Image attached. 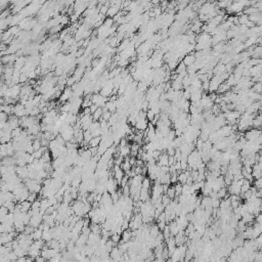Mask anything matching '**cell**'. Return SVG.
I'll list each match as a JSON object with an SVG mask.
<instances>
[{
  "mask_svg": "<svg viewBox=\"0 0 262 262\" xmlns=\"http://www.w3.org/2000/svg\"><path fill=\"white\" fill-rule=\"evenodd\" d=\"M196 60H197L196 54H195L194 52H191V53L187 54V56H184L183 60H182V63H183L187 67H191L196 63Z\"/></svg>",
  "mask_w": 262,
  "mask_h": 262,
  "instance_id": "ba28073f",
  "label": "cell"
},
{
  "mask_svg": "<svg viewBox=\"0 0 262 262\" xmlns=\"http://www.w3.org/2000/svg\"><path fill=\"white\" fill-rule=\"evenodd\" d=\"M130 44V40L129 39H124V40H122V42H120V44H119L118 46V52L120 53L122 52L124 49H126V47L128 46V45Z\"/></svg>",
  "mask_w": 262,
  "mask_h": 262,
  "instance_id": "603a6c76",
  "label": "cell"
},
{
  "mask_svg": "<svg viewBox=\"0 0 262 262\" xmlns=\"http://www.w3.org/2000/svg\"><path fill=\"white\" fill-rule=\"evenodd\" d=\"M157 163L160 166H169V155L168 154H161V156L158 159Z\"/></svg>",
  "mask_w": 262,
  "mask_h": 262,
  "instance_id": "4fadbf2b",
  "label": "cell"
},
{
  "mask_svg": "<svg viewBox=\"0 0 262 262\" xmlns=\"http://www.w3.org/2000/svg\"><path fill=\"white\" fill-rule=\"evenodd\" d=\"M110 239H111L115 244H119V243L121 242L122 237H121V234H119V233H113Z\"/></svg>",
  "mask_w": 262,
  "mask_h": 262,
  "instance_id": "4316f807",
  "label": "cell"
},
{
  "mask_svg": "<svg viewBox=\"0 0 262 262\" xmlns=\"http://www.w3.org/2000/svg\"><path fill=\"white\" fill-rule=\"evenodd\" d=\"M203 89H197V90H193L191 92V98L190 100H191V102H200L203 97Z\"/></svg>",
  "mask_w": 262,
  "mask_h": 262,
  "instance_id": "8fae6325",
  "label": "cell"
},
{
  "mask_svg": "<svg viewBox=\"0 0 262 262\" xmlns=\"http://www.w3.org/2000/svg\"><path fill=\"white\" fill-rule=\"evenodd\" d=\"M38 195H39V194H37V193H30L29 197H28V201H29V202L33 203L34 201H36V200L38 199V197H37Z\"/></svg>",
  "mask_w": 262,
  "mask_h": 262,
  "instance_id": "d6a6232c",
  "label": "cell"
},
{
  "mask_svg": "<svg viewBox=\"0 0 262 262\" xmlns=\"http://www.w3.org/2000/svg\"><path fill=\"white\" fill-rule=\"evenodd\" d=\"M141 188H144V190H151L152 188V180L151 178L147 177V176H144V179H142V182H141Z\"/></svg>",
  "mask_w": 262,
  "mask_h": 262,
  "instance_id": "e0dca14e",
  "label": "cell"
},
{
  "mask_svg": "<svg viewBox=\"0 0 262 262\" xmlns=\"http://www.w3.org/2000/svg\"><path fill=\"white\" fill-rule=\"evenodd\" d=\"M103 112H105V111H103V108H97L96 111L92 114L93 120L94 121H100V120H102Z\"/></svg>",
  "mask_w": 262,
  "mask_h": 262,
  "instance_id": "ac0fdd59",
  "label": "cell"
},
{
  "mask_svg": "<svg viewBox=\"0 0 262 262\" xmlns=\"http://www.w3.org/2000/svg\"><path fill=\"white\" fill-rule=\"evenodd\" d=\"M93 117L92 115H83L81 114L80 116V122H81V127L84 131L88 130L90 127V125L93 123Z\"/></svg>",
  "mask_w": 262,
  "mask_h": 262,
  "instance_id": "3957f363",
  "label": "cell"
},
{
  "mask_svg": "<svg viewBox=\"0 0 262 262\" xmlns=\"http://www.w3.org/2000/svg\"><path fill=\"white\" fill-rule=\"evenodd\" d=\"M262 133V130L260 128H250L244 133V136L247 141H257L258 137Z\"/></svg>",
  "mask_w": 262,
  "mask_h": 262,
  "instance_id": "6da1fadb",
  "label": "cell"
},
{
  "mask_svg": "<svg viewBox=\"0 0 262 262\" xmlns=\"http://www.w3.org/2000/svg\"><path fill=\"white\" fill-rule=\"evenodd\" d=\"M121 237H122V242H129V241L132 240V230L130 229V228H128V229H125L123 230V233H122L121 234Z\"/></svg>",
  "mask_w": 262,
  "mask_h": 262,
  "instance_id": "5bb4252c",
  "label": "cell"
},
{
  "mask_svg": "<svg viewBox=\"0 0 262 262\" xmlns=\"http://www.w3.org/2000/svg\"><path fill=\"white\" fill-rule=\"evenodd\" d=\"M212 72L214 73V75H221V74H223V73L226 72V67H225L224 64L219 63L214 67V69L212 70Z\"/></svg>",
  "mask_w": 262,
  "mask_h": 262,
  "instance_id": "7c38bea8",
  "label": "cell"
},
{
  "mask_svg": "<svg viewBox=\"0 0 262 262\" xmlns=\"http://www.w3.org/2000/svg\"><path fill=\"white\" fill-rule=\"evenodd\" d=\"M98 224H99V223H91V224H90L91 233H99V234H102V226H99Z\"/></svg>",
  "mask_w": 262,
  "mask_h": 262,
  "instance_id": "d4e9b609",
  "label": "cell"
},
{
  "mask_svg": "<svg viewBox=\"0 0 262 262\" xmlns=\"http://www.w3.org/2000/svg\"><path fill=\"white\" fill-rule=\"evenodd\" d=\"M160 233H161V229L157 224H153L152 226H150V233H151L152 237H157L159 236Z\"/></svg>",
  "mask_w": 262,
  "mask_h": 262,
  "instance_id": "2e32d148",
  "label": "cell"
},
{
  "mask_svg": "<svg viewBox=\"0 0 262 262\" xmlns=\"http://www.w3.org/2000/svg\"><path fill=\"white\" fill-rule=\"evenodd\" d=\"M175 187V191H176V197L180 196V195L182 194V184L180 183V182H177V183L173 184Z\"/></svg>",
  "mask_w": 262,
  "mask_h": 262,
  "instance_id": "f1b7e54d",
  "label": "cell"
},
{
  "mask_svg": "<svg viewBox=\"0 0 262 262\" xmlns=\"http://www.w3.org/2000/svg\"><path fill=\"white\" fill-rule=\"evenodd\" d=\"M151 199V195H150V190H144V188H141V201L142 202H145V201Z\"/></svg>",
  "mask_w": 262,
  "mask_h": 262,
  "instance_id": "d6986e66",
  "label": "cell"
},
{
  "mask_svg": "<svg viewBox=\"0 0 262 262\" xmlns=\"http://www.w3.org/2000/svg\"><path fill=\"white\" fill-rule=\"evenodd\" d=\"M42 234H43V230L41 228H35V230L31 233V236L33 237V240H41L42 239Z\"/></svg>",
  "mask_w": 262,
  "mask_h": 262,
  "instance_id": "44dd1931",
  "label": "cell"
},
{
  "mask_svg": "<svg viewBox=\"0 0 262 262\" xmlns=\"http://www.w3.org/2000/svg\"><path fill=\"white\" fill-rule=\"evenodd\" d=\"M166 195H167V196H168L171 200H174L175 198H177V197H176V191H175L174 185H173V184L170 185V187H168V190H167V191H166Z\"/></svg>",
  "mask_w": 262,
  "mask_h": 262,
  "instance_id": "7402d4cb",
  "label": "cell"
},
{
  "mask_svg": "<svg viewBox=\"0 0 262 262\" xmlns=\"http://www.w3.org/2000/svg\"><path fill=\"white\" fill-rule=\"evenodd\" d=\"M91 99H92V102L94 105H96L98 108H105L106 102H108V100H109L108 97L103 96L100 92L94 93L92 97H91Z\"/></svg>",
  "mask_w": 262,
  "mask_h": 262,
  "instance_id": "7a4b0ae2",
  "label": "cell"
},
{
  "mask_svg": "<svg viewBox=\"0 0 262 262\" xmlns=\"http://www.w3.org/2000/svg\"><path fill=\"white\" fill-rule=\"evenodd\" d=\"M217 196L219 199H224V198H227L228 197V191H227V187H224L220 188L218 191H217Z\"/></svg>",
  "mask_w": 262,
  "mask_h": 262,
  "instance_id": "cb8c5ba5",
  "label": "cell"
},
{
  "mask_svg": "<svg viewBox=\"0 0 262 262\" xmlns=\"http://www.w3.org/2000/svg\"><path fill=\"white\" fill-rule=\"evenodd\" d=\"M17 53H14V54H5V56H2V57H1L2 65H11V64H14V62L17 60Z\"/></svg>",
  "mask_w": 262,
  "mask_h": 262,
  "instance_id": "52a82bcc",
  "label": "cell"
},
{
  "mask_svg": "<svg viewBox=\"0 0 262 262\" xmlns=\"http://www.w3.org/2000/svg\"><path fill=\"white\" fill-rule=\"evenodd\" d=\"M157 225L159 226V228L161 229V231H162L164 228H165L166 225H167V222H166V221H157Z\"/></svg>",
  "mask_w": 262,
  "mask_h": 262,
  "instance_id": "d590c367",
  "label": "cell"
},
{
  "mask_svg": "<svg viewBox=\"0 0 262 262\" xmlns=\"http://www.w3.org/2000/svg\"><path fill=\"white\" fill-rule=\"evenodd\" d=\"M73 95H74V91H73L72 87H69V86L65 87V89L63 90V92L60 96V102L64 103V102H69V100L72 98Z\"/></svg>",
  "mask_w": 262,
  "mask_h": 262,
  "instance_id": "277c9868",
  "label": "cell"
},
{
  "mask_svg": "<svg viewBox=\"0 0 262 262\" xmlns=\"http://www.w3.org/2000/svg\"><path fill=\"white\" fill-rule=\"evenodd\" d=\"M71 22V17H68V16H63V19H62V25L63 26H66Z\"/></svg>",
  "mask_w": 262,
  "mask_h": 262,
  "instance_id": "836d02e7",
  "label": "cell"
},
{
  "mask_svg": "<svg viewBox=\"0 0 262 262\" xmlns=\"http://www.w3.org/2000/svg\"><path fill=\"white\" fill-rule=\"evenodd\" d=\"M27 132H28L29 135H35L37 136L39 133L41 132V124L40 123H36L32 126H30L29 128H27Z\"/></svg>",
  "mask_w": 262,
  "mask_h": 262,
  "instance_id": "30bf717a",
  "label": "cell"
},
{
  "mask_svg": "<svg viewBox=\"0 0 262 262\" xmlns=\"http://www.w3.org/2000/svg\"><path fill=\"white\" fill-rule=\"evenodd\" d=\"M102 141V136H95L89 141V148H98V145Z\"/></svg>",
  "mask_w": 262,
  "mask_h": 262,
  "instance_id": "ffe728a7",
  "label": "cell"
},
{
  "mask_svg": "<svg viewBox=\"0 0 262 262\" xmlns=\"http://www.w3.org/2000/svg\"><path fill=\"white\" fill-rule=\"evenodd\" d=\"M27 63V57L25 56H17V60L14 62L13 64V68L17 69V70H20V71H22L23 68L25 67Z\"/></svg>",
  "mask_w": 262,
  "mask_h": 262,
  "instance_id": "9c48e42d",
  "label": "cell"
},
{
  "mask_svg": "<svg viewBox=\"0 0 262 262\" xmlns=\"http://www.w3.org/2000/svg\"><path fill=\"white\" fill-rule=\"evenodd\" d=\"M17 174L20 176L21 178L26 179L29 178V168L28 166H17Z\"/></svg>",
  "mask_w": 262,
  "mask_h": 262,
  "instance_id": "8992f818",
  "label": "cell"
},
{
  "mask_svg": "<svg viewBox=\"0 0 262 262\" xmlns=\"http://www.w3.org/2000/svg\"><path fill=\"white\" fill-rule=\"evenodd\" d=\"M253 183H254V187L257 188V190H260V188H262V177L255 179V181L253 182Z\"/></svg>",
  "mask_w": 262,
  "mask_h": 262,
  "instance_id": "4dcf8cb0",
  "label": "cell"
},
{
  "mask_svg": "<svg viewBox=\"0 0 262 262\" xmlns=\"http://www.w3.org/2000/svg\"><path fill=\"white\" fill-rule=\"evenodd\" d=\"M8 213H10V210H8L5 206H1V209H0V215L4 216V215H7Z\"/></svg>",
  "mask_w": 262,
  "mask_h": 262,
  "instance_id": "e575fe53",
  "label": "cell"
},
{
  "mask_svg": "<svg viewBox=\"0 0 262 262\" xmlns=\"http://www.w3.org/2000/svg\"><path fill=\"white\" fill-rule=\"evenodd\" d=\"M31 209H32V203L29 202L28 200H26V201H24V202L21 203V210H22V212L28 213Z\"/></svg>",
  "mask_w": 262,
  "mask_h": 262,
  "instance_id": "9a60e30c",
  "label": "cell"
},
{
  "mask_svg": "<svg viewBox=\"0 0 262 262\" xmlns=\"http://www.w3.org/2000/svg\"><path fill=\"white\" fill-rule=\"evenodd\" d=\"M113 171H114V178L119 182V185H120L122 179H123L125 175L124 170L122 169L121 165H115L114 168H113Z\"/></svg>",
  "mask_w": 262,
  "mask_h": 262,
  "instance_id": "5b68a950",
  "label": "cell"
},
{
  "mask_svg": "<svg viewBox=\"0 0 262 262\" xmlns=\"http://www.w3.org/2000/svg\"><path fill=\"white\" fill-rule=\"evenodd\" d=\"M23 130H24V128L23 127H17V128H16V129H13V132H11V135H13V138H14V137H17V136H19L21 133L23 132Z\"/></svg>",
  "mask_w": 262,
  "mask_h": 262,
  "instance_id": "83f0119b",
  "label": "cell"
},
{
  "mask_svg": "<svg viewBox=\"0 0 262 262\" xmlns=\"http://www.w3.org/2000/svg\"><path fill=\"white\" fill-rule=\"evenodd\" d=\"M255 221L257 223H262V212H260L258 215L255 216Z\"/></svg>",
  "mask_w": 262,
  "mask_h": 262,
  "instance_id": "8d00e7d4",
  "label": "cell"
},
{
  "mask_svg": "<svg viewBox=\"0 0 262 262\" xmlns=\"http://www.w3.org/2000/svg\"><path fill=\"white\" fill-rule=\"evenodd\" d=\"M112 115H113V113L106 110V111L103 112L102 117V120H103V121H109V120H110V118L112 117Z\"/></svg>",
  "mask_w": 262,
  "mask_h": 262,
  "instance_id": "f546056e",
  "label": "cell"
},
{
  "mask_svg": "<svg viewBox=\"0 0 262 262\" xmlns=\"http://www.w3.org/2000/svg\"><path fill=\"white\" fill-rule=\"evenodd\" d=\"M83 137H84V141L89 144V141L92 139L93 136H92V134H91V132L89 130H85V131H83Z\"/></svg>",
  "mask_w": 262,
  "mask_h": 262,
  "instance_id": "484cf974",
  "label": "cell"
},
{
  "mask_svg": "<svg viewBox=\"0 0 262 262\" xmlns=\"http://www.w3.org/2000/svg\"><path fill=\"white\" fill-rule=\"evenodd\" d=\"M261 116H262V113H261Z\"/></svg>",
  "mask_w": 262,
  "mask_h": 262,
  "instance_id": "74e56055",
  "label": "cell"
},
{
  "mask_svg": "<svg viewBox=\"0 0 262 262\" xmlns=\"http://www.w3.org/2000/svg\"><path fill=\"white\" fill-rule=\"evenodd\" d=\"M62 28H63V25H57L53 28H51L49 31L51 32V34H56V33H59V32H62Z\"/></svg>",
  "mask_w": 262,
  "mask_h": 262,
  "instance_id": "1f68e13d",
  "label": "cell"
}]
</instances>
